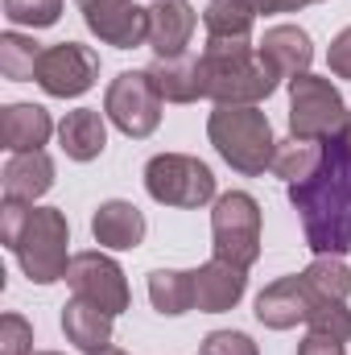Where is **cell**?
I'll use <instances>...</instances> for the list:
<instances>
[{
    "label": "cell",
    "instance_id": "obj_35",
    "mask_svg": "<svg viewBox=\"0 0 351 355\" xmlns=\"http://www.w3.org/2000/svg\"><path fill=\"white\" fill-rule=\"evenodd\" d=\"M95 355H128V352H120V347H103V352H95Z\"/></svg>",
    "mask_w": 351,
    "mask_h": 355
},
{
    "label": "cell",
    "instance_id": "obj_16",
    "mask_svg": "<svg viewBox=\"0 0 351 355\" xmlns=\"http://www.w3.org/2000/svg\"><path fill=\"white\" fill-rule=\"evenodd\" d=\"M198 17L190 8V0H153L149 8V46L157 50V58H178L190 46Z\"/></svg>",
    "mask_w": 351,
    "mask_h": 355
},
{
    "label": "cell",
    "instance_id": "obj_17",
    "mask_svg": "<svg viewBox=\"0 0 351 355\" xmlns=\"http://www.w3.org/2000/svg\"><path fill=\"white\" fill-rule=\"evenodd\" d=\"M91 236H95V244L116 248V252L137 248L145 240V215H141V207H132L124 198H108L91 215Z\"/></svg>",
    "mask_w": 351,
    "mask_h": 355
},
{
    "label": "cell",
    "instance_id": "obj_20",
    "mask_svg": "<svg viewBox=\"0 0 351 355\" xmlns=\"http://www.w3.org/2000/svg\"><path fill=\"white\" fill-rule=\"evenodd\" d=\"M58 141H62L71 162H95L108 149V124H103V116L95 107H75V112L62 116Z\"/></svg>",
    "mask_w": 351,
    "mask_h": 355
},
{
    "label": "cell",
    "instance_id": "obj_5",
    "mask_svg": "<svg viewBox=\"0 0 351 355\" xmlns=\"http://www.w3.org/2000/svg\"><path fill=\"white\" fill-rule=\"evenodd\" d=\"M211 236H215V257L248 268L261 257V202L244 190H228L215 198L211 211Z\"/></svg>",
    "mask_w": 351,
    "mask_h": 355
},
{
    "label": "cell",
    "instance_id": "obj_32",
    "mask_svg": "<svg viewBox=\"0 0 351 355\" xmlns=\"http://www.w3.org/2000/svg\"><path fill=\"white\" fill-rule=\"evenodd\" d=\"M298 355H348V347H343L339 339L323 335V331H310V335L298 343Z\"/></svg>",
    "mask_w": 351,
    "mask_h": 355
},
{
    "label": "cell",
    "instance_id": "obj_29",
    "mask_svg": "<svg viewBox=\"0 0 351 355\" xmlns=\"http://www.w3.org/2000/svg\"><path fill=\"white\" fill-rule=\"evenodd\" d=\"M0 355H33V327L21 314L0 318Z\"/></svg>",
    "mask_w": 351,
    "mask_h": 355
},
{
    "label": "cell",
    "instance_id": "obj_10",
    "mask_svg": "<svg viewBox=\"0 0 351 355\" xmlns=\"http://www.w3.org/2000/svg\"><path fill=\"white\" fill-rule=\"evenodd\" d=\"M99 79V58L79 42H58L37 62V87L54 99H75Z\"/></svg>",
    "mask_w": 351,
    "mask_h": 355
},
{
    "label": "cell",
    "instance_id": "obj_36",
    "mask_svg": "<svg viewBox=\"0 0 351 355\" xmlns=\"http://www.w3.org/2000/svg\"><path fill=\"white\" fill-rule=\"evenodd\" d=\"M33 355H58V352H33Z\"/></svg>",
    "mask_w": 351,
    "mask_h": 355
},
{
    "label": "cell",
    "instance_id": "obj_1",
    "mask_svg": "<svg viewBox=\"0 0 351 355\" xmlns=\"http://www.w3.org/2000/svg\"><path fill=\"white\" fill-rule=\"evenodd\" d=\"M289 202L314 257H343L351 248V145L343 137L323 141L318 170L289 186Z\"/></svg>",
    "mask_w": 351,
    "mask_h": 355
},
{
    "label": "cell",
    "instance_id": "obj_12",
    "mask_svg": "<svg viewBox=\"0 0 351 355\" xmlns=\"http://www.w3.org/2000/svg\"><path fill=\"white\" fill-rule=\"evenodd\" d=\"M314 302H318V293L310 289V281L302 272L298 277H281V281L264 285L261 293H257V318L268 331H289V327H298V322L310 318Z\"/></svg>",
    "mask_w": 351,
    "mask_h": 355
},
{
    "label": "cell",
    "instance_id": "obj_2",
    "mask_svg": "<svg viewBox=\"0 0 351 355\" xmlns=\"http://www.w3.org/2000/svg\"><path fill=\"white\" fill-rule=\"evenodd\" d=\"M0 240L17 252L25 277L33 285H54L67 277L71 257V223L58 207H25V202H4L0 211Z\"/></svg>",
    "mask_w": 351,
    "mask_h": 355
},
{
    "label": "cell",
    "instance_id": "obj_11",
    "mask_svg": "<svg viewBox=\"0 0 351 355\" xmlns=\"http://www.w3.org/2000/svg\"><path fill=\"white\" fill-rule=\"evenodd\" d=\"M83 8L87 29L116 46V50H137L149 42V8H137V0H75Z\"/></svg>",
    "mask_w": 351,
    "mask_h": 355
},
{
    "label": "cell",
    "instance_id": "obj_24",
    "mask_svg": "<svg viewBox=\"0 0 351 355\" xmlns=\"http://www.w3.org/2000/svg\"><path fill=\"white\" fill-rule=\"evenodd\" d=\"M42 46L33 37H21V33H4L0 37V71L4 79L12 83H25V79H37V62H42Z\"/></svg>",
    "mask_w": 351,
    "mask_h": 355
},
{
    "label": "cell",
    "instance_id": "obj_28",
    "mask_svg": "<svg viewBox=\"0 0 351 355\" xmlns=\"http://www.w3.org/2000/svg\"><path fill=\"white\" fill-rule=\"evenodd\" d=\"M58 12H62V0H4V17L12 25H29V29L54 25Z\"/></svg>",
    "mask_w": 351,
    "mask_h": 355
},
{
    "label": "cell",
    "instance_id": "obj_6",
    "mask_svg": "<svg viewBox=\"0 0 351 355\" xmlns=\"http://www.w3.org/2000/svg\"><path fill=\"white\" fill-rule=\"evenodd\" d=\"M343 120H348V103L331 79L298 75L289 83V137L327 141L343 132Z\"/></svg>",
    "mask_w": 351,
    "mask_h": 355
},
{
    "label": "cell",
    "instance_id": "obj_18",
    "mask_svg": "<svg viewBox=\"0 0 351 355\" xmlns=\"http://www.w3.org/2000/svg\"><path fill=\"white\" fill-rule=\"evenodd\" d=\"M50 132H54V120L37 103H8L0 112V145L12 149V153L42 149L50 141Z\"/></svg>",
    "mask_w": 351,
    "mask_h": 355
},
{
    "label": "cell",
    "instance_id": "obj_9",
    "mask_svg": "<svg viewBox=\"0 0 351 355\" xmlns=\"http://www.w3.org/2000/svg\"><path fill=\"white\" fill-rule=\"evenodd\" d=\"M67 285L75 289V297L95 302V306L108 310L112 318L128 310V281H124V268L116 265L112 257H103V252H79V257H71Z\"/></svg>",
    "mask_w": 351,
    "mask_h": 355
},
{
    "label": "cell",
    "instance_id": "obj_15",
    "mask_svg": "<svg viewBox=\"0 0 351 355\" xmlns=\"http://www.w3.org/2000/svg\"><path fill=\"white\" fill-rule=\"evenodd\" d=\"M0 186H4V202H37L50 186H54V162L46 149H25V153H12L4 174H0Z\"/></svg>",
    "mask_w": 351,
    "mask_h": 355
},
{
    "label": "cell",
    "instance_id": "obj_27",
    "mask_svg": "<svg viewBox=\"0 0 351 355\" xmlns=\"http://www.w3.org/2000/svg\"><path fill=\"white\" fill-rule=\"evenodd\" d=\"M306 322H310V331H323V335H331V339H339V343H348L351 339V310L343 306V302L318 297Z\"/></svg>",
    "mask_w": 351,
    "mask_h": 355
},
{
    "label": "cell",
    "instance_id": "obj_19",
    "mask_svg": "<svg viewBox=\"0 0 351 355\" xmlns=\"http://www.w3.org/2000/svg\"><path fill=\"white\" fill-rule=\"evenodd\" d=\"M62 331L79 352L87 355L112 347V314L99 310L95 302H83V297H71L62 306Z\"/></svg>",
    "mask_w": 351,
    "mask_h": 355
},
{
    "label": "cell",
    "instance_id": "obj_31",
    "mask_svg": "<svg viewBox=\"0 0 351 355\" xmlns=\"http://www.w3.org/2000/svg\"><path fill=\"white\" fill-rule=\"evenodd\" d=\"M327 67H331L335 79H351V25L331 42V50H327Z\"/></svg>",
    "mask_w": 351,
    "mask_h": 355
},
{
    "label": "cell",
    "instance_id": "obj_37",
    "mask_svg": "<svg viewBox=\"0 0 351 355\" xmlns=\"http://www.w3.org/2000/svg\"><path fill=\"white\" fill-rule=\"evenodd\" d=\"M298 4H318V0H298Z\"/></svg>",
    "mask_w": 351,
    "mask_h": 355
},
{
    "label": "cell",
    "instance_id": "obj_8",
    "mask_svg": "<svg viewBox=\"0 0 351 355\" xmlns=\"http://www.w3.org/2000/svg\"><path fill=\"white\" fill-rule=\"evenodd\" d=\"M162 95L153 87L149 71H120L112 83H108V95H103V116L124 132V137H149L157 124H162Z\"/></svg>",
    "mask_w": 351,
    "mask_h": 355
},
{
    "label": "cell",
    "instance_id": "obj_26",
    "mask_svg": "<svg viewBox=\"0 0 351 355\" xmlns=\"http://www.w3.org/2000/svg\"><path fill=\"white\" fill-rule=\"evenodd\" d=\"M302 277L310 281V289L318 297H331V302H348L351 297V268L343 265V257H314V265Z\"/></svg>",
    "mask_w": 351,
    "mask_h": 355
},
{
    "label": "cell",
    "instance_id": "obj_4",
    "mask_svg": "<svg viewBox=\"0 0 351 355\" xmlns=\"http://www.w3.org/2000/svg\"><path fill=\"white\" fill-rule=\"evenodd\" d=\"M207 137L232 170H240L248 178L273 170L277 141H273L268 116L257 103H219L207 120Z\"/></svg>",
    "mask_w": 351,
    "mask_h": 355
},
{
    "label": "cell",
    "instance_id": "obj_14",
    "mask_svg": "<svg viewBox=\"0 0 351 355\" xmlns=\"http://www.w3.org/2000/svg\"><path fill=\"white\" fill-rule=\"evenodd\" d=\"M244 272L248 268L232 265V261H219V257H211L207 265H198L194 268V310H203V314L232 310L244 297V285H248Z\"/></svg>",
    "mask_w": 351,
    "mask_h": 355
},
{
    "label": "cell",
    "instance_id": "obj_33",
    "mask_svg": "<svg viewBox=\"0 0 351 355\" xmlns=\"http://www.w3.org/2000/svg\"><path fill=\"white\" fill-rule=\"evenodd\" d=\"M252 4V12H293V8H302L298 0H248Z\"/></svg>",
    "mask_w": 351,
    "mask_h": 355
},
{
    "label": "cell",
    "instance_id": "obj_13",
    "mask_svg": "<svg viewBox=\"0 0 351 355\" xmlns=\"http://www.w3.org/2000/svg\"><path fill=\"white\" fill-rule=\"evenodd\" d=\"M261 62L273 71V79H298V75H310V62H314V46H310V33L298 29V25H273L264 29L261 46H257Z\"/></svg>",
    "mask_w": 351,
    "mask_h": 355
},
{
    "label": "cell",
    "instance_id": "obj_7",
    "mask_svg": "<svg viewBox=\"0 0 351 355\" xmlns=\"http://www.w3.org/2000/svg\"><path fill=\"white\" fill-rule=\"evenodd\" d=\"M145 190L162 207H203L215 198V174L186 153H157L145 166Z\"/></svg>",
    "mask_w": 351,
    "mask_h": 355
},
{
    "label": "cell",
    "instance_id": "obj_23",
    "mask_svg": "<svg viewBox=\"0 0 351 355\" xmlns=\"http://www.w3.org/2000/svg\"><path fill=\"white\" fill-rule=\"evenodd\" d=\"M323 162V141H306V137H289V141H277V153H273V174L285 178L289 186L293 182H306V178L318 170Z\"/></svg>",
    "mask_w": 351,
    "mask_h": 355
},
{
    "label": "cell",
    "instance_id": "obj_22",
    "mask_svg": "<svg viewBox=\"0 0 351 355\" xmlns=\"http://www.w3.org/2000/svg\"><path fill=\"white\" fill-rule=\"evenodd\" d=\"M149 302L157 314H186L194 310V272H178V268H153L149 272Z\"/></svg>",
    "mask_w": 351,
    "mask_h": 355
},
{
    "label": "cell",
    "instance_id": "obj_34",
    "mask_svg": "<svg viewBox=\"0 0 351 355\" xmlns=\"http://www.w3.org/2000/svg\"><path fill=\"white\" fill-rule=\"evenodd\" d=\"M339 137H343V141L351 145V112H348V120H343V132H339Z\"/></svg>",
    "mask_w": 351,
    "mask_h": 355
},
{
    "label": "cell",
    "instance_id": "obj_21",
    "mask_svg": "<svg viewBox=\"0 0 351 355\" xmlns=\"http://www.w3.org/2000/svg\"><path fill=\"white\" fill-rule=\"evenodd\" d=\"M149 79H153V87H157V95L166 103H194V99H203V67L190 54L157 58L149 67Z\"/></svg>",
    "mask_w": 351,
    "mask_h": 355
},
{
    "label": "cell",
    "instance_id": "obj_30",
    "mask_svg": "<svg viewBox=\"0 0 351 355\" xmlns=\"http://www.w3.org/2000/svg\"><path fill=\"white\" fill-rule=\"evenodd\" d=\"M198 355H257V343L244 331H211Z\"/></svg>",
    "mask_w": 351,
    "mask_h": 355
},
{
    "label": "cell",
    "instance_id": "obj_3",
    "mask_svg": "<svg viewBox=\"0 0 351 355\" xmlns=\"http://www.w3.org/2000/svg\"><path fill=\"white\" fill-rule=\"evenodd\" d=\"M198 67H203V95L215 103H261L277 91L273 71L261 62L248 37H207Z\"/></svg>",
    "mask_w": 351,
    "mask_h": 355
},
{
    "label": "cell",
    "instance_id": "obj_25",
    "mask_svg": "<svg viewBox=\"0 0 351 355\" xmlns=\"http://www.w3.org/2000/svg\"><path fill=\"white\" fill-rule=\"evenodd\" d=\"M203 21H207L211 37H248L257 12H252L248 0H211L207 12H203Z\"/></svg>",
    "mask_w": 351,
    "mask_h": 355
}]
</instances>
